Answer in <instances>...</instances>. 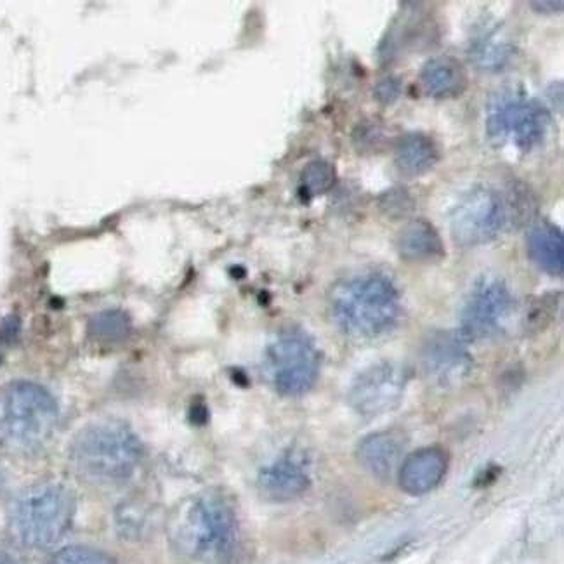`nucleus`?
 <instances>
[{
  "instance_id": "1",
  "label": "nucleus",
  "mask_w": 564,
  "mask_h": 564,
  "mask_svg": "<svg viewBox=\"0 0 564 564\" xmlns=\"http://www.w3.org/2000/svg\"><path fill=\"white\" fill-rule=\"evenodd\" d=\"M329 311L342 334L373 341L396 327L402 299L396 285L384 274H356L335 283L329 295Z\"/></svg>"
},
{
  "instance_id": "2",
  "label": "nucleus",
  "mask_w": 564,
  "mask_h": 564,
  "mask_svg": "<svg viewBox=\"0 0 564 564\" xmlns=\"http://www.w3.org/2000/svg\"><path fill=\"white\" fill-rule=\"evenodd\" d=\"M70 458L82 476L103 485L122 483L134 475L143 458V445L127 424L99 420L78 432Z\"/></svg>"
},
{
  "instance_id": "3",
  "label": "nucleus",
  "mask_w": 564,
  "mask_h": 564,
  "mask_svg": "<svg viewBox=\"0 0 564 564\" xmlns=\"http://www.w3.org/2000/svg\"><path fill=\"white\" fill-rule=\"evenodd\" d=\"M60 408L46 388L14 381L0 388V443L14 452L42 449L57 431Z\"/></svg>"
},
{
  "instance_id": "4",
  "label": "nucleus",
  "mask_w": 564,
  "mask_h": 564,
  "mask_svg": "<svg viewBox=\"0 0 564 564\" xmlns=\"http://www.w3.org/2000/svg\"><path fill=\"white\" fill-rule=\"evenodd\" d=\"M75 516V496L61 485H35L17 496L11 530L23 545L51 548L63 539Z\"/></svg>"
},
{
  "instance_id": "5",
  "label": "nucleus",
  "mask_w": 564,
  "mask_h": 564,
  "mask_svg": "<svg viewBox=\"0 0 564 564\" xmlns=\"http://www.w3.org/2000/svg\"><path fill=\"white\" fill-rule=\"evenodd\" d=\"M238 537V523L230 502L207 493L189 504L180 526V542L198 560L221 563L231 556Z\"/></svg>"
},
{
  "instance_id": "6",
  "label": "nucleus",
  "mask_w": 564,
  "mask_h": 564,
  "mask_svg": "<svg viewBox=\"0 0 564 564\" xmlns=\"http://www.w3.org/2000/svg\"><path fill=\"white\" fill-rule=\"evenodd\" d=\"M320 364L317 344L303 330L280 332L266 351V373L282 396H303L311 391L320 376Z\"/></svg>"
},
{
  "instance_id": "7",
  "label": "nucleus",
  "mask_w": 564,
  "mask_h": 564,
  "mask_svg": "<svg viewBox=\"0 0 564 564\" xmlns=\"http://www.w3.org/2000/svg\"><path fill=\"white\" fill-rule=\"evenodd\" d=\"M551 124V113L537 99L507 93L488 107L487 133L499 143H511L528 151L542 143Z\"/></svg>"
},
{
  "instance_id": "8",
  "label": "nucleus",
  "mask_w": 564,
  "mask_h": 564,
  "mask_svg": "<svg viewBox=\"0 0 564 564\" xmlns=\"http://www.w3.org/2000/svg\"><path fill=\"white\" fill-rule=\"evenodd\" d=\"M508 221V204L490 186L467 189L450 214V230L461 247H479L492 242Z\"/></svg>"
},
{
  "instance_id": "9",
  "label": "nucleus",
  "mask_w": 564,
  "mask_h": 564,
  "mask_svg": "<svg viewBox=\"0 0 564 564\" xmlns=\"http://www.w3.org/2000/svg\"><path fill=\"white\" fill-rule=\"evenodd\" d=\"M514 308L516 299L502 280L481 279L464 303L458 334L467 342L495 338L507 326Z\"/></svg>"
},
{
  "instance_id": "10",
  "label": "nucleus",
  "mask_w": 564,
  "mask_h": 564,
  "mask_svg": "<svg viewBox=\"0 0 564 564\" xmlns=\"http://www.w3.org/2000/svg\"><path fill=\"white\" fill-rule=\"evenodd\" d=\"M408 373L391 361L372 365L356 377L351 385L350 403L359 415L372 419L393 410L402 402Z\"/></svg>"
},
{
  "instance_id": "11",
  "label": "nucleus",
  "mask_w": 564,
  "mask_h": 564,
  "mask_svg": "<svg viewBox=\"0 0 564 564\" xmlns=\"http://www.w3.org/2000/svg\"><path fill=\"white\" fill-rule=\"evenodd\" d=\"M466 344V339L458 332H432L420 350L426 376L441 385L461 384L473 370V358Z\"/></svg>"
},
{
  "instance_id": "12",
  "label": "nucleus",
  "mask_w": 564,
  "mask_h": 564,
  "mask_svg": "<svg viewBox=\"0 0 564 564\" xmlns=\"http://www.w3.org/2000/svg\"><path fill=\"white\" fill-rule=\"evenodd\" d=\"M309 475L303 461L295 455H283L262 467L257 476L259 492L273 502H289L299 499L309 488Z\"/></svg>"
},
{
  "instance_id": "13",
  "label": "nucleus",
  "mask_w": 564,
  "mask_h": 564,
  "mask_svg": "<svg viewBox=\"0 0 564 564\" xmlns=\"http://www.w3.org/2000/svg\"><path fill=\"white\" fill-rule=\"evenodd\" d=\"M449 457L441 449H422L403 461L400 485L408 495L420 496L432 492L445 478Z\"/></svg>"
},
{
  "instance_id": "14",
  "label": "nucleus",
  "mask_w": 564,
  "mask_h": 564,
  "mask_svg": "<svg viewBox=\"0 0 564 564\" xmlns=\"http://www.w3.org/2000/svg\"><path fill=\"white\" fill-rule=\"evenodd\" d=\"M405 449V434L391 429L365 438L356 450V457L370 475L379 479H390L396 473Z\"/></svg>"
},
{
  "instance_id": "15",
  "label": "nucleus",
  "mask_w": 564,
  "mask_h": 564,
  "mask_svg": "<svg viewBox=\"0 0 564 564\" xmlns=\"http://www.w3.org/2000/svg\"><path fill=\"white\" fill-rule=\"evenodd\" d=\"M403 8L405 9L394 20L379 48L382 60H394L402 52L419 49L420 44L431 42V26L428 17L424 16L422 9H419L420 4H412L414 9H408L406 4Z\"/></svg>"
},
{
  "instance_id": "16",
  "label": "nucleus",
  "mask_w": 564,
  "mask_h": 564,
  "mask_svg": "<svg viewBox=\"0 0 564 564\" xmlns=\"http://www.w3.org/2000/svg\"><path fill=\"white\" fill-rule=\"evenodd\" d=\"M420 84L429 98L446 101L461 98L466 93L469 77L457 58L441 54L426 61L420 70Z\"/></svg>"
},
{
  "instance_id": "17",
  "label": "nucleus",
  "mask_w": 564,
  "mask_h": 564,
  "mask_svg": "<svg viewBox=\"0 0 564 564\" xmlns=\"http://www.w3.org/2000/svg\"><path fill=\"white\" fill-rule=\"evenodd\" d=\"M397 253L408 262H434L445 257V245L437 228L426 219L406 223L396 238Z\"/></svg>"
},
{
  "instance_id": "18",
  "label": "nucleus",
  "mask_w": 564,
  "mask_h": 564,
  "mask_svg": "<svg viewBox=\"0 0 564 564\" xmlns=\"http://www.w3.org/2000/svg\"><path fill=\"white\" fill-rule=\"evenodd\" d=\"M440 162V148L431 136L424 133H408L394 145V163L397 171L408 177L428 174Z\"/></svg>"
},
{
  "instance_id": "19",
  "label": "nucleus",
  "mask_w": 564,
  "mask_h": 564,
  "mask_svg": "<svg viewBox=\"0 0 564 564\" xmlns=\"http://www.w3.org/2000/svg\"><path fill=\"white\" fill-rule=\"evenodd\" d=\"M526 247L531 261L539 266L543 273L563 277L564 238L560 228L551 223L535 224L526 236Z\"/></svg>"
},
{
  "instance_id": "20",
  "label": "nucleus",
  "mask_w": 564,
  "mask_h": 564,
  "mask_svg": "<svg viewBox=\"0 0 564 564\" xmlns=\"http://www.w3.org/2000/svg\"><path fill=\"white\" fill-rule=\"evenodd\" d=\"M89 338L101 346H117L131 335L133 323L127 312L120 309H107L90 318Z\"/></svg>"
},
{
  "instance_id": "21",
  "label": "nucleus",
  "mask_w": 564,
  "mask_h": 564,
  "mask_svg": "<svg viewBox=\"0 0 564 564\" xmlns=\"http://www.w3.org/2000/svg\"><path fill=\"white\" fill-rule=\"evenodd\" d=\"M514 48L508 44L495 42L492 35L476 37L470 46V60L483 70H502L513 58Z\"/></svg>"
},
{
  "instance_id": "22",
  "label": "nucleus",
  "mask_w": 564,
  "mask_h": 564,
  "mask_svg": "<svg viewBox=\"0 0 564 564\" xmlns=\"http://www.w3.org/2000/svg\"><path fill=\"white\" fill-rule=\"evenodd\" d=\"M335 183V169L327 160H312L301 174V195L306 200L323 195Z\"/></svg>"
},
{
  "instance_id": "23",
  "label": "nucleus",
  "mask_w": 564,
  "mask_h": 564,
  "mask_svg": "<svg viewBox=\"0 0 564 564\" xmlns=\"http://www.w3.org/2000/svg\"><path fill=\"white\" fill-rule=\"evenodd\" d=\"M51 564H117L112 556L99 549L86 548V545H72L61 549Z\"/></svg>"
},
{
  "instance_id": "24",
  "label": "nucleus",
  "mask_w": 564,
  "mask_h": 564,
  "mask_svg": "<svg viewBox=\"0 0 564 564\" xmlns=\"http://www.w3.org/2000/svg\"><path fill=\"white\" fill-rule=\"evenodd\" d=\"M382 214L390 219H403L412 214L414 210V198L402 188L388 189L382 193L381 200H379Z\"/></svg>"
},
{
  "instance_id": "25",
  "label": "nucleus",
  "mask_w": 564,
  "mask_h": 564,
  "mask_svg": "<svg viewBox=\"0 0 564 564\" xmlns=\"http://www.w3.org/2000/svg\"><path fill=\"white\" fill-rule=\"evenodd\" d=\"M402 81L397 77H384L377 82L376 89H373V98L384 107H391L396 103L397 98L402 96Z\"/></svg>"
},
{
  "instance_id": "26",
  "label": "nucleus",
  "mask_w": 564,
  "mask_h": 564,
  "mask_svg": "<svg viewBox=\"0 0 564 564\" xmlns=\"http://www.w3.org/2000/svg\"><path fill=\"white\" fill-rule=\"evenodd\" d=\"M20 318L17 317H8L4 321H2V326H0V341L2 342H13L14 339L20 334Z\"/></svg>"
},
{
  "instance_id": "27",
  "label": "nucleus",
  "mask_w": 564,
  "mask_h": 564,
  "mask_svg": "<svg viewBox=\"0 0 564 564\" xmlns=\"http://www.w3.org/2000/svg\"><path fill=\"white\" fill-rule=\"evenodd\" d=\"M531 8L537 13L543 14H554L560 13L561 9H563V2H531Z\"/></svg>"
},
{
  "instance_id": "28",
  "label": "nucleus",
  "mask_w": 564,
  "mask_h": 564,
  "mask_svg": "<svg viewBox=\"0 0 564 564\" xmlns=\"http://www.w3.org/2000/svg\"><path fill=\"white\" fill-rule=\"evenodd\" d=\"M0 564H22L20 561L14 560V557L8 556V554H2L0 552Z\"/></svg>"
}]
</instances>
